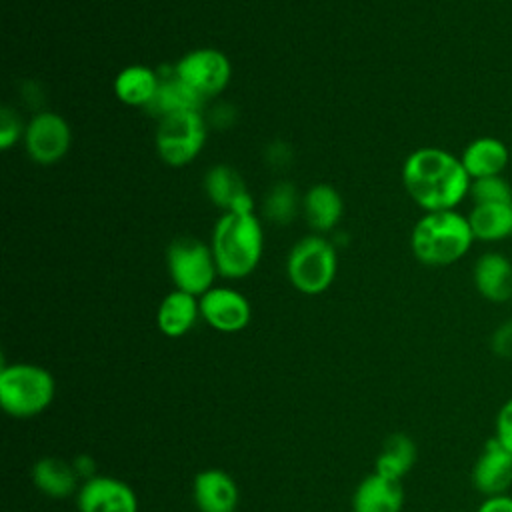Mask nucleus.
<instances>
[{
    "label": "nucleus",
    "mask_w": 512,
    "mask_h": 512,
    "mask_svg": "<svg viewBox=\"0 0 512 512\" xmlns=\"http://www.w3.org/2000/svg\"><path fill=\"white\" fill-rule=\"evenodd\" d=\"M402 182L410 198L426 212L454 210L470 190V176L448 150L424 146L404 160Z\"/></svg>",
    "instance_id": "nucleus-1"
},
{
    "label": "nucleus",
    "mask_w": 512,
    "mask_h": 512,
    "mask_svg": "<svg viewBox=\"0 0 512 512\" xmlns=\"http://www.w3.org/2000/svg\"><path fill=\"white\" fill-rule=\"evenodd\" d=\"M212 254L218 274L244 278L260 262L264 234L254 212H224L212 232Z\"/></svg>",
    "instance_id": "nucleus-2"
},
{
    "label": "nucleus",
    "mask_w": 512,
    "mask_h": 512,
    "mask_svg": "<svg viewBox=\"0 0 512 512\" xmlns=\"http://www.w3.org/2000/svg\"><path fill=\"white\" fill-rule=\"evenodd\" d=\"M472 242L468 218L456 210L426 212L410 234L412 252L426 266L454 264L470 250Z\"/></svg>",
    "instance_id": "nucleus-3"
},
{
    "label": "nucleus",
    "mask_w": 512,
    "mask_h": 512,
    "mask_svg": "<svg viewBox=\"0 0 512 512\" xmlns=\"http://www.w3.org/2000/svg\"><path fill=\"white\" fill-rule=\"evenodd\" d=\"M54 390V378L42 366L18 362L0 370V404L14 418L40 414L50 406Z\"/></svg>",
    "instance_id": "nucleus-4"
},
{
    "label": "nucleus",
    "mask_w": 512,
    "mask_h": 512,
    "mask_svg": "<svg viewBox=\"0 0 512 512\" xmlns=\"http://www.w3.org/2000/svg\"><path fill=\"white\" fill-rule=\"evenodd\" d=\"M338 256L326 238L320 234L300 238L286 260V272L292 286L308 296L324 292L336 276Z\"/></svg>",
    "instance_id": "nucleus-5"
},
{
    "label": "nucleus",
    "mask_w": 512,
    "mask_h": 512,
    "mask_svg": "<svg viewBox=\"0 0 512 512\" xmlns=\"http://www.w3.org/2000/svg\"><path fill=\"white\" fill-rule=\"evenodd\" d=\"M168 274L176 290L202 296L214 284L218 274L212 248L194 236H180L166 250Z\"/></svg>",
    "instance_id": "nucleus-6"
},
{
    "label": "nucleus",
    "mask_w": 512,
    "mask_h": 512,
    "mask_svg": "<svg viewBox=\"0 0 512 512\" xmlns=\"http://www.w3.org/2000/svg\"><path fill=\"white\" fill-rule=\"evenodd\" d=\"M206 142V122L200 110H186L158 120L156 152L168 166L180 168L192 162Z\"/></svg>",
    "instance_id": "nucleus-7"
},
{
    "label": "nucleus",
    "mask_w": 512,
    "mask_h": 512,
    "mask_svg": "<svg viewBox=\"0 0 512 512\" xmlns=\"http://www.w3.org/2000/svg\"><path fill=\"white\" fill-rule=\"evenodd\" d=\"M174 74L206 100L218 96L228 86L232 66L224 52L216 48H196L176 62Z\"/></svg>",
    "instance_id": "nucleus-8"
},
{
    "label": "nucleus",
    "mask_w": 512,
    "mask_h": 512,
    "mask_svg": "<svg viewBox=\"0 0 512 512\" xmlns=\"http://www.w3.org/2000/svg\"><path fill=\"white\" fill-rule=\"evenodd\" d=\"M24 146L34 162L54 164L68 152L70 126L56 112H40L24 130Z\"/></svg>",
    "instance_id": "nucleus-9"
},
{
    "label": "nucleus",
    "mask_w": 512,
    "mask_h": 512,
    "mask_svg": "<svg viewBox=\"0 0 512 512\" xmlns=\"http://www.w3.org/2000/svg\"><path fill=\"white\" fill-rule=\"evenodd\" d=\"M200 316L218 332H238L248 326L252 310L244 294L224 286H212L200 296Z\"/></svg>",
    "instance_id": "nucleus-10"
},
{
    "label": "nucleus",
    "mask_w": 512,
    "mask_h": 512,
    "mask_svg": "<svg viewBox=\"0 0 512 512\" xmlns=\"http://www.w3.org/2000/svg\"><path fill=\"white\" fill-rule=\"evenodd\" d=\"M472 484L484 498L508 494L512 488V452L494 436L484 442L472 466Z\"/></svg>",
    "instance_id": "nucleus-11"
},
{
    "label": "nucleus",
    "mask_w": 512,
    "mask_h": 512,
    "mask_svg": "<svg viewBox=\"0 0 512 512\" xmlns=\"http://www.w3.org/2000/svg\"><path fill=\"white\" fill-rule=\"evenodd\" d=\"M78 512H138L134 490L112 476H92L76 498Z\"/></svg>",
    "instance_id": "nucleus-12"
},
{
    "label": "nucleus",
    "mask_w": 512,
    "mask_h": 512,
    "mask_svg": "<svg viewBox=\"0 0 512 512\" xmlns=\"http://www.w3.org/2000/svg\"><path fill=\"white\" fill-rule=\"evenodd\" d=\"M204 188L208 198L224 212H254L252 196L242 176L224 164L208 170L204 176Z\"/></svg>",
    "instance_id": "nucleus-13"
},
{
    "label": "nucleus",
    "mask_w": 512,
    "mask_h": 512,
    "mask_svg": "<svg viewBox=\"0 0 512 512\" xmlns=\"http://www.w3.org/2000/svg\"><path fill=\"white\" fill-rule=\"evenodd\" d=\"M194 502L200 512H236L240 494L234 478L218 468H208L194 478Z\"/></svg>",
    "instance_id": "nucleus-14"
},
{
    "label": "nucleus",
    "mask_w": 512,
    "mask_h": 512,
    "mask_svg": "<svg viewBox=\"0 0 512 512\" xmlns=\"http://www.w3.org/2000/svg\"><path fill=\"white\" fill-rule=\"evenodd\" d=\"M472 280L482 298L502 304L512 298V262L498 252L482 254L472 270Z\"/></svg>",
    "instance_id": "nucleus-15"
},
{
    "label": "nucleus",
    "mask_w": 512,
    "mask_h": 512,
    "mask_svg": "<svg viewBox=\"0 0 512 512\" xmlns=\"http://www.w3.org/2000/svg\"><path fill=\"white\" fill-rule=\"evenodd\" d=\"M404 490L398 480L384 478L376 472L368 474L352 496L354 512H400Z\"/></svg>",
    "instance_id": "nucleus-16"
},
{
    "label": "nucleus",
    "mask_w": 512,
    "mask_h": 512,
    "mask_svg": "<svg viewBox=\"0 0 512 512\" xmlns=\"http://www.w3.org/2000/svg\"><path fill=\"white\" fill-rule=\"evenodd\" d=\"M508 158H510V152L502 140L492 136H482L472 140L464 148L460 162L466 174L470 176V180H476V178L502 174V170L508 164Z\"/></svg>",
    "instance_id": "nucleus-17"
},
{
    "label": "nucleus",
    "mask_w": 512,
    "mask_h": 512,
    "mask_svg": "<svg viewBox=\"0 0 512 512\" xmlns=\"http://www.w3.org/2000/svg\"><path fill=\"white\" fill-rule=\"evenodd\" d=\"M204 98L198 96L192 88H188L172 70L168 76H160V84L146 104V112L158 120L186 110H200Z\"/></svg>",
    "instance_id": "nucleus-18"
},
{
    "label": "nucleus",
    "mask_w": 512,
    "mask_h": 512,
    "mask_svg": "<svg viewBox=\"0 0 512 512\" xmlns=\"http://www.w3.org/2000/svg\"><path fill=\"white\" fill-rule=\"evenodd\" d=\"M198 316L200 302L196 300V296L182 290H174L160 302L156 322L162 334L178 338L184 336L196 324Z\"/></svg>",
    "instance_id": "nucleus-19"
},
{
    "label": "nucleus",
    "mask_w": 512,
    "mask_h": 512,
    "mask_svg": "<svg viewBox=\"0 0 512 512\" xmlns=\"http://www.w3.org/2000/svg\"><path fill=\"white\" fill-rule=\"evenodd\" d=\"M160 84V76L142 64L126 66L114 78V94L126 106H142L152 100L156 88Z\"/></svg>",
    "instance_id": "nucleus-20"
},
{
    "label": "nucleus",
    "mask_w": 512,
    "mask_h": 512,
    "mask_svg": "<svg viewBox=\"0 0 512 512\" xmlns=\"http://www.w3.org/2000/svg\"><path fill=\"white\" fill-rule=\"evenodd\" d=\"M342 198L330 184H314L304 196V216L312 230L328 232L342 216Z\"/></svg>",
    "instance_id": "nucleus-21"
},
{
    "label": "nucleus",
    "mask_w": 512,
    "mask_h": 512,
    "mask_svg": "<svg viewBox=\"0 0 512 512\" xmlns=\"http://www.w3.org/2000/svg\"><path fill=\"white\" fill-rule=\"evenodd\" d=\"M466 218L474 240L500 242L512 236V204H474Z\"/></svg>",
    "instance_id": "nucleus-22"
},
{
    "label": "nucleus",
    "mask_w": 512,
    "mask_h": 512,
    "mask_svg": "<svg viewBox=\"0 0 512 512\" xmlns=\"http://www.w3.org/2000/svg\"><path fill=\"white\" fill-rule=\"evenodd\" d=\"M32 482L50 498H66L76 490L78 472L60 458H40L32 468Z\"/></svg>",
    "instance_id": "nucleus-23"
},
{
    "label": "nucleus",
    "mask_w": 512,
    "mask_h": 512,
    "mask_svg": "<svg viewBox=\"0 0 512 512\" xmlns=\"http://www.w3.org/2000/svg\"><path fill=\"white\" fill-rule=\"evenodd\" d=\"M416 462V444L406 434H392L386 442L382 452L376 458V474L390 478V480H402Z\"/></svg>",
    "instance_id": "nucleus-24"
},
{
    "label": "nucleus",
    "mask_w": 512,
    "mask_h": 512,
    "mask_svg": "<svg viewBox=\"0 0 512 512\" xmlns=\"http://www.w3.org/2000/svg\"><path fill=\"white\" fill-rule=\"evenodd\" d=\"M468 194L474 204H512V186L502 174L470 180Z\"/></svg>",
    "instance_id": "nucleus-25"
},
{
    "label": "nucleus",
    "mask_w": 512,
    "mask_h": 512,
    "mask_svg": "<svg viewBox=\"0 0 512 512\" xmlns=\"http://www.w3.org/2000/svg\"><path fill=\"white\" fill-rule=\"evenodd\" d=\"M264 212L270 220H274L278 224L290 222L296 214V192H294L292 184L282 182V184L274 186L266 198Z\"/></svg>",
    "instance_id": "nucleus-26"
},
{
    "label": "nucleus",
    "mask_w": 512,
    "mask_h": 512,
    "mask_svg": "<svg viewBox=\"0 0 512 512\" xmlns=\"http://www.w3.org/2000/svg\"><path fill=\"white\" fill-rule=\"evenodd\" d=\"M24 130L26 128H22L18 114L4 106L0 110V148L8 150L20 136H24Z\"/></svg>",
    "instance_id": "nucleus-27"
},
{
    "label": "nucleus",
    "mask_w": 512,
    "mask_h": 512,
    "mask_svg": "<svg viewBox=\"0 0 512 512\" xmlns=\"http://www.w3.org/2000/svg\"><path fill=\"white\" fill-rule=\"evenodd\" d=\"M494 438L512 452V396L496 412L494 420Z\"/></svg>",
    "instance_id": "nucleus-28"
},
{
    "label": "nucleus",
    "mask_w": 512,
    "mask_h": 512,
    "mask_svg": "<svg viewBox=\"0 0 512 512\" xmlns=\"http://www.w3.org/2000/svg\"><path fill=\"white\" fill-rule=\"evenodd\" d=\"M490 350L498 358H512V320L502 322L490 336Z\"/></svg>",
    "instance_id": "nucleus-29"
},
{
    "label": "nucleus",
    "mask_w": 512,
    "mask_h": 512,
    "mask_svg": "<svg viewBox=\"0 0 512 512\" xmlns=\"http://www.w3.org/2000/svg\"><path fill=\"white\" fill-rule=\"evenodd\" d=\"M476 512H512V496L510 494H498V496H486Z\"/></svg>",
    "instance_id": "nucleus-30"
},
{
    "label": "nucleus",
    "mask_w": 512,
    "mask_h": 512,
    "mask_svg": "<svg viewBox=\"0 0 512 512\" xmlns=\"http://www.w3.org/2000/svg\"><path fill=\"white\" fill-rule=\"evenodd\" d=\"M74 468H76L78 476H86V480H90L92 476H96V474H94V462H92V458H88V456L76 458V460H74Z\"/></svg>",
    "instance_id": "nucleus-31"
}]
</instances>
